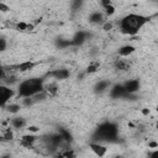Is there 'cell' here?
<instances>
[{
  "instance_id": "6da1fadb",
  "label": "cell",
  "mask_w": 158,
  "mask_h": 158,
  "mask_svg": "<svg viewBox=\"0 0 158 158\" xmlns=\"http://www.w3.org/2000/svg\"><path fill=\"white\" fill-rule=\"evenodd\" d=\"M148 17L139 15V14H128L125 17L121 19L118 26L120 31L128 36H135L138 33V31L148 22Z\"/></svg>"
},
{
  "instance_id": "7a4b0ae2",
  "label": "cell",
  "mask_w": 158,
  "mask_h": 158,
  "mask_svg": "<svg viewBox=\"0 0 158 158\" xmlns=\"http://www.w3.org/2000/svg\"><path fill=\"white\" fill-rule=\"evenodd\" d=\"M44 90V78H28L19 84L17 94L20 98H32Z\"/></svg>"
},
{
  "instance_id": "3957f363",
  "label": "cell",
  "mask_w": 158,
  "mask_h": 158,
  "mask_svg": "<svg viewBox=\"0 0 158 158\" xmlns=\"http://www.w3.org/2000/svg\"><path fill=\"white\" fill-rule=\"evenodd\" d=\"M117 135H118L117 125L114 122L106 121V122H102L98 126V128L95 130V133H94V138L98 139L99 142L100 141L112 142L117 138Z\"/></svg>"
},
{
  "instance_id": "277c9868",
  "label": "cell",
  "mask_w": 158,
  "mask_h": 158,
  "mask_svg": "<svg viewBox=\"0 0 158 158\" xmlns=\"http://www.w3.org/2000/svg\"><path fill=\"white\" fill-rule=\"evenodd\" d=\"M14 90L10 86L0 85V106H6L9 100L14 96Z\"/></svg>"
},
{
  "instance_id": "5b68a950",
  "label": "cell",
  "mask_w": 158,
  "mask_h": 158,
  "mask_svg": "<svg viewBox=\"0 0 158 158\" xmlns=\"http://www.w3.org/2000/svg\"><path fill=\"white\" fill-rule=\"evenodd\" d=\"M69 75H70V73H69V70L65 69V68L54 69V70L47 73V77L53 78V79H56V80H63V79H67Z\"/></svg>"
},
{
  "instance_id": "8992f818",
  "label": "cell",
  "mask_w": 158,
  "mask_h": 158,
  "mask_svg": "<svg viewBox=\"0 0 158 158\" xmlns=\"http://www.w3.org/2000/svg\"><path fill=\"white\" fill-rule=\"evenodd\" d=\"M88 37H90V35H89L88 32H85V31H79V32H77V33L74 35V37H73L72 40H69V41H70V46H81V44L86 41Z\"/></svg>"
},
{
  "instance_id": "52a82bcc",
  "label": "cell",
  "mask_w": 158,
  "mask_h": 158,
  "mask_svg": "<svg viewBox=\"0 0 158 158\" xmlns=\"http://www.w3.org/2000/svg\"><path fill=\"white\" fill-rule=\"evenodd\" d=\"M123 85V89L127 94H135L136 91H138L141 84H139V80L138 79H131V80H127Z\"/></svg>"
},
{
  "instance_id": "ba28073f",
  "label": "cell",
  "mask_w": 158,
  "mask_h": 158,
  "mask_svg": "<svg viewBox=\"0 0 158 158\" xmlns=\"http://www.w3.org/2000/svg\"><path fill=\"white\" fill-rule=\"evenodd\" d=\"M110 96L112 99H121V98H126L127 93L125 91L122 84H116L110 89Z\"/></svg>"
},
{
  "instance_id": "9c48e42d",
  "label": "cell",
  "mask_w": 158,
  "mask_h": 158,
  "mask_svg": "<svg viewBox=\"0 0 158 158\" xmlns=\"http://www.w3.org/2000/svg\"><path fill=\"white\" fill-rule=\"evenodd\" d=\"M37 63L32 62V60H26V62H22V63H19V64H14L11 65V68L14 70H17V72H27V70H31L36 67Z\"/></svg>"
},
{
  "instance_id": "30bf717a",
  "label": "cell",
  "mask_w": 158,
  "mask_h": 158,
  "mask_svg": "<svg viewBox=\"0 0 158 158\" xmlns=\"http://www.w3.org/2000/svg\"><path fill=\"white\" fill-rule=\"evenodd\" d=\"M89 147H90V149L94 152V154H95V156H98L99 158H102V157H105V154L107 153V148H106L105 146L100 144V143H95V142H91V143L89 144Z\"/></svg>"
},
{
  "instance_id": "8fae6325",
  "label": "cell",
  "mask_w": 158,
  "mask_h": 158,
  "mask_svg": "<svg viewBox=\"0 0 158 158\" xmlns=\"http://www.w3.org/2000/svg\"><path fill=\"white\" fill-rule=\"evenodd\" d=\"M37 142V137L35 135H25L21 138V146L26 147V148H32L35 146V143Z\"/></svg>"
},
{
  "instance_id": "7c38bea8",
  "label": "cell",
  "mask_w": 158,
  "mask_h": 158,
  "mask_svg": "<svg viewBox=\"0 0 158 158\" xmlns=\"http://www.w3.org/2000/svg\"><path fill=\"white\" fill-rule=\"evenodd\" d=\"M10 125H11V127L20 130V128H22V127L26 126V118L22 117V116H16V117H14V118L10 120Z\"/></svg>"
},
{
  "instance_id": "4fadbf2b",
  "label": "cell",
  "mask_w": 158,
  "mask_h": 158,
  "mask_svg": "<svg viewBox=\"0 0 158 158\" xmlns=\"http://www.w3.org/2000/svg\"><path fill=\"white\" fill-rule=\"evenodd\" d=\"M58 90H59V86H58V84L56 81H52V83L44 85V91L49 96H56L57 93H58Z\"/></svg>"
},
{
  "instance_id": "5bb4252c",
  "label": "cell",
  "mask_w": 158,
  "mask_h": 158,
  "mask_svg": "<svg viewBox=\"0 0 158 158\" xmlns=\"http://www.w3.org/2000/svg\"><path fill=\"white\" fill-rule=\"evenodd\" d=\"M100 5L102 6V9H104V11H105L106 15L111 16V15L115 14V10H116V9H115V6L111 4L110 0H102V1H100Z\"/></svg>"
},
{
  "instance_id": "9a60e30c",
  "label": "cell",
  "mask_w": 158,
  "mask_h": 158,
  "mask_svg": "<svg viewBox=\"0 0 158 158\" xmlns=\"http://www.w3.org/2000/svg\"><path fill=\"white\" fill-rule=\"evenodd\" d=\"M135 51H136L135 46H132V44H126V46H122V47L118 49V56H121V57H128V56L132 54Z\"/></svg>"
},
{
  "instance_id": "2e32d148",
  "label": "cell",
  "mask_w": 158,
  "mask_h": 158,
  "mask_svg": "<svg viewBox=\"0 0 158 158\" xmlns=\"http://www.w3.org/2000/svg\"><path fill=\"white\" fill-rule=\"evenodd\" d=\"M109 86H110V81H109V80H99V81L96 83V85L94 86V90H95V93L101 94V93H104L106 89H109Z\"/></svg>"
},
{
  "instance_id": "e0dca14e",
  "label": "cell",
  "mask_w": 158,
  "mask_h": 158,
  "mask_svg": "<svg viewBox=\"0 0 158 158\" xmlns=\"http://www.w3.org/2000/svg\"><path fill=\"white\" fill-rule=\"evenodd\" d=\"M102 20H104V15H102L100 11H94V12H91L90 16H89V21H90L91 23H101Z\"/></svg>"
},
{
  "instance_id": "ac0fdd59",
  "label": "cell",
  "mask_w": 158,
  "mask_h": 158,
  "mask_svg": "<svg viewBox=\"0 0 158 158\" xmlns=\"http://www.w3.org/2000/svg\"><path fill=\"white\" fill-rule=\"evenodd\" d=\"M115 68L118 69V70H128V68H130V63H128L126 59L118 58V59L115 60Z\"/></svg>"
},
{
  "instance_id": "d6986e66",
  "label": "cell",
  "mask_w": 158,
  "mask_h": 158,
  "mask_svg": "<svg viewBox=\"0 0 158 158\" xmlns=\"http://www.w3.org/2000/svg\"><path fill=\"white\" fill-rule=\"evenodd\" d=\"M32 28H33V25H31V23H26V22L16 23V30H19V31H31Z\"/></svg>"
},
{
  "instance_id": "ffe728a7",
  "label": "cell",
  "mask_w": 158,
  "mask_h": 158,
  "mask_svg": "<svg viewBox=\"0 0 158 158\" xmlns=\"http://www.w3.org/2000/svg\"><path fill=\"white\" fill-rule=\"evenodd\" d=\"M99 69V63L98 62H93L88 65L86 70H85V74H91V73H95L96 70Z\"/></svg>"
},
{
  "instance_id": "44dd1931",
  "label": "cell",
  "mask_w": 158,
  "mask_h": 158,
  "mask_svg": "<svg viewBox=\"0 0 158 158\" xmlns=\"http://www.w3.org/2000/svg\"><path fill=\"white\" fill-rule=\"evenodd\" d=\"M21 106L19 104H10V105H6V110L10 112V114H17L20 111Z\"/></svg>"
},
{
  "instance_id": "7402d4cb",
  "label": "cell",
  "mask_w": 158,
  "mask_h": 158,
  "mask_svg": "<svg viewBox=\"0 0 158 158\" xmlns=\"http://www.w3.org/2000/svg\"><path fill=\"white\" fill-rule=\"evenodd\" d=\"M60 153H62L63 158H75V157H77V156H75V152H74L73 149H70V148H65V149H63Z\"/></svg>"
},
{
  "instance_id": "603a6c76",
  "label": "cell",
  "mask_w": 158,
  "mask_h": 158,
  "mask_svg": "<svg viewBox=\"0 0 158 158\" xmlns=\"http://www.w3.org/2000/svg\"><path fill=\"white\" fill-rule=\"evenodd\" d=\"M2 80H4L5 85L9 86V85H11V84H14V83L16 81V77H15V75H7V74H6V77H5Z\"/></svg>"
},
{
  "instance_id": "cb8c5ba5",
  "label": "cell",
  "mask_w": 158,
  "mask_h": 158,
  "mask_svg": "<svg viewBox=\"0 0 158 158\" xmlns=\"http://www.w3.org/2000/svg\"><path fill=\"white\" fill-rule=\"evenodd\" d=\"M57 46H58L59 48L69 47V46H70V41H69V40H59V41H57Z\"/></svg>"
},
{
  "instance_id": "d4e9b609",
  "label": "cell",
  "mask_w": 158,
  "mask_h": 158,
  "mask_svg": "<svg viewBox=\"0 0 158 158\" xmlns=\"http://www.w3.org/2000/svg\"><path fill=\"white\" fill-rule=\"evenodd\" d=\"M22 104H23L25 106H32L35 102H33L32 98H23V99H22Z\"/></svg>"
},
{
  "instance_id": "484cf974",
  "label": "cell",
  "mask_w": 158,
  "mask_h": 158,
  "mask_svg": "<svg viewBox=\"0 0 158 158\" xmlns=\"http://www.w3.org/2000/svg\"><path fill=\"white\" fill-rule=\"evenodd\" d=\"M12 137H14V133H12V131H11L10 128H7V130L5 131V135H4V139L9 141V139H12Z\"/></svg>"
},
{
  "instance_id": "4316f807",
  "label": "cell",
  "mask_w": 158,
  "mask_h": 158,
  "mask_svg": "<svg viewBox=\"0 0 158 158\" xmlns=\"http://www.w3.org/2000/svg\"><path fill=\"white\" fill-rule=\"evenodd\" d=\"M6 47H7V42H6V40L2 38V37H0V52H4V51L6 49Z\"/></svg>"
},
{
  "instance_id": "83f0119b",
  "label": "cell",
  "mask_w": 158,
  "mask_h": 158,
  "mask_svg": "<svg viewBox=\"0 0 158 158\" xmlns=\"http://www.w3.org/2000/svg\"><path fill=\"white\" fill-rule=\"evenodd\" d=\"M81 5H83V1H79V0L73 1V2H72V9H73V10H78Z\"/></svg>"
},
{
  "instance_id": "f1b7e54d",
  "label": "cell",
  "mask_w": 158,
  "mask_h": 158,
  "mask_svg": "<svg viewBox=\"0 0 158 158\" xmlns=\"http://www.w3.org/2000/svg\"><path fill=\"white\" fill-rule=\"evenodd\" d=\"M6 77V72H5V67H2L0 64V80H2Z\"/></svg>"
},
{
  "instance_id": "f546056e",
  "label": "cell",
  "mask_w": 158,
  "mask_h": 158,
  "mask_svg": "<svg viewBox=\"0 0 158 158\" xmlns=\"http://www.w3.org/2000/svg\"><path fill=\"white\" fill-rule=\"evenodd\" d=\"M10 9H9V6L6 5V4H4V2H0V11L1 12H6V11H9Z\"/></svg>"
},
{
  "instance_id": "4dcf8cb0",
  "label": "cell",
  "mask_w": 158,
  "mask_h": 158,
  "mask_svg": "<svg viewBox=\"0 0 158 158\" xmlns=\"http://www.w3.org/2000/svg\"><path fill=\"white\" fill-rule=\"evenodd\" d=\"M111 28H112V23H111V22L104 23V30H105V31H109V30H111Z\"/></svg>"
},
{
  "instance_id": "1f68e13d",
  "label": "cell",
  "mask_w": 158,
  "mask_h": 158,
  "mask_svg": "<svg viewBox=\"0 0 158 158\" xmlns=\"http://www.w3.org/2000/svg\"><path fill=\"white\" fill-rule=\"evenodd\" d=\"M149 158H158V151L154 149L152 153H149Z\"/></svg>"
},
{
  "instance_id": "d6a6232c",
  "label": "cell",
  "mask_w": 158,
  "mask_h": 158,
  "mask_svg": "<svg viewBox=\"0 0 158 158\" xmlns=\"http://www.w3.org/2000/svg\"><path fill=\"white\" fill-rule=\"evenodd\" d=\"M148 147H151V148H157V147H158V143L154 142V141H153V142H149V143H148Z\"/></svg>"
},
{
  "instance_id": "836d02e7",
  "label": "cell",
  "mask_w": 158,
  "mask_h": 158,
  "mask_svg": "<svg viewBox=\"0 0 158 158\" xmlns=\"http://www.w3.org/2000/svg\"><path fill=\"white\" fill-rule=\"evenodd\" d=\"M28 131L36 132V131H38V127H36V126H28Z\"/></svg>"
},
{
  "instance_id": "e575fe53",
  "label": "cell",
  "mask_w": 158,
  "mask_h": 158,
  "mask_svg": "<svg viewBox=\"0 0 158 158\" xmlns=\"http://www.w3.org/2000/svg\"><path fill=\"white\" fill-rule=\"evenodd\" d=\"M1 158H10V154H4Z\"/></svg>"
},
{
  "instance_id": "d590c367",
  "label": "cell",
  "mask_w": 158,
  "mask_h": 158,
  "mask_svg": "<svg viewBox=\"0 0 158 158\" xmlns=\"http://www.w3.org/2000/svg\"><path fill=\"white\" fill-rule=\"evenodd\" d=\"M142 112H143V114H144V115H147V114H148V112H149V110H143V111H142Z\"/></svg>"
},
{
  "instance_id": "8d00e7d4",
  "label": "cell",
  "mask_w": 158,
  "mask_h": 158,
  "mask_svg": "<svg viewBox=\"0 0 158 158\" xmlns=\"http://www.w3.org/2000/svg\"><path fill=\"white\" fill-rule=\"evenodd\" d=\"M115 158H123V157H122V156H116Z\"/></svg>"
}]
</instances>
